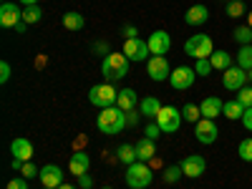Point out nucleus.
I'll return each instance as SVG.
<instances>
[{
	"mask_svg": "<svg viewBox=\"0 0 252 189\" xmlns=\"http://www.w3.org/2000/svg\"><path fill=\"white\" fill-rule=\"evenodd\" d=\"M124 38H139V31L134 26H126L124 28Z\"/></svg>",
	"mask_w": 252,
	"mask_h": 189,
	"instance_id": "37998d69",
	"label": "nucleus"
},
{
	"mask_svg": "<svg viewBox=\"0 0 252 189\" xmlns=\"http://www.w3.org/2000/svg\"><path fill=\"white\" fill-rule=\"evenodd\" d=\"M179 166H182L184 177H189V179H197V177H202V174L207 172V161H204V157H199V154L184 157V159L179 161Z\"/></svg>",
	"mask_w": 252,
	"mask_h": 189,
	"instance_id": "f8f14e48",
	"label": "nucleus"
},
{
	"mask_svg": "<svg viewBox=\"0 0 252 189\" xmlns=\"http://www.w3.org/2000/svg\"><path fill=\"white\" fill-rule=\"evenodd\" d=\"M8 189H28V182L23 177H15V179L8 182Z\"/></svg>",
	"mask_w": 252,
	"mask_h": 189,
	"instance_id": "ea45409f",
	"label": "nucleus"
},
{
	"mask_svg": "<svg viewBox=\"0 0 252 189\" xmlns=\"http://www.w3.org/2000/svg\"><path fill=\"white\" fill-rule=\"evenodd\" d=\"M149 166H152V169H161V159H157V157H154V159L149 161Z\"/></svg>",
	"mask_w": 252,
	"mask_h": 189,
	"instance_id": "a18cd8bd",
	"label": "nucleus"
},
{
	"mask_svg": "<svg viewBox=\"0 0 252 189\" xmlns=\"http://www.w3.org/2000/svg\"><path fill=\"white\" fill-rule=\"evenodd\" d=\"M116 106H119L121 111L136 109V91H134V89H121V91H119V98H116Z\"/></svg>",
	"mask_w": 252,
	"mask_h": 189,
	"instance_id": "5701e85b",
	"label": "nucleus"
},
{
	"mask_svg": "<svg viewBox=\"0 0 252 189\" xmlns=\"http://www.w3.org/2000/svg\"><path fill=\"white\" fill-rule=\"evenodd\" d=\"M116 98H119V91L114 89V83H96V86L89 91V101L98 109L116 106Z\"/></svg>",
	"mask_w": 252,
	"mask_h": 189,
	"instance_id": "39448f33",
	"label": "nucleus"
},
{
	"mask_svg": "<svg viewBox=\"0 0 252 189\" xmlns=\"http://www.w3.org/2000/svg\"><path fill=\"white\" fill-rule=\"evenodd\" d=\"M222 114H224L229 121H237V119L242 121V116H245V106H242L237 98H235V101H227V103H224V109H222Z\"/></svg>",
	"mask_w": 252,
	"mask_h": 189,
	"instance_id": "393cba45",
	"label": "nucleus"
},
{
	"mask_svg": "<svg viewBox=\"0 0 252 189\" xmlns=\"http://www.w3.org/2000/svg\"><path fill=\"white\" fill-rule=\"evenodd\" d=\"M159 134H161V129H159V124H157V121H154V124H149V126L144 129V136H146V139H152V141H157V139H159Z\"/></svg>",
	"mask_w": 252,
	"mask_h": 189,
	"instance_id": "4c0bfd02",
	"label": "nucleus"
},
{
	"mask_svg": "<svg viewBox=\"0 0 252 189\" xmlns=\"http://www.w3.org/2000/svg\"><path fill=\"white\" fill-rule=\"evenodd\" d=\"M101 189H111V187H101Z\"/></svg>",
	"mask_w": 252,
	"mask_h": 189,
	"instance_id": "603ef678",
	"label": "nucleus"
},
{
	"mask_svg": "<svg viewBox=\"0 0 252 189\" xmlns=\"http://www.w3.org/2000/svg\"><path fill=\"white\" fill-rule=\"evenodd\" d=\"M232 38H235V43H240V46H252V28L247 23L245 26H237L235 33H232Z\"/></svg>",
	"mask_w": 252,
	"mask_h": 189,
	"instance_id": "bb28decb",
	"label": "nucleus"
},
{
	"mask_svg": "<svg viewBox=\"0 0 252 189\" xmlns=\"http://www.w3.org/2000/svg\"><path fill=\"white\" fill-rule=\"evenodd\" d=\"M139 111H141L146 119H157V114L161 111V103H159L157 96H144V98L139 101Z\"/></svg>",
	"mask_w": 252,
	"mask_h": 189,
	"instance_id": "412c9836",
	"label": "nucleus"
},
{
	"mask_svg": "<svg viewBox=\"0 0 252 189\" xmlns=\"http://www.w3.org/2000/svg\"><path fill=\"white\" fill-rule=\"evenodd\" d=\"M227 15H229V18H242V15H245L242 0H232V3H227Z\"/></svg>",
	"mask_w": 252,
	"mask_h": 189,
	"instance_id": "473e14b6",
	"label": "nucleus"
},
{
	"mask_svg": "<svg viewBox=\"0 0 252 189\" xmlns=\"http://www.w3.org/2000/svg\"><path fill=\"white\" fill-rule=\"evenodd\" d=\"M146 43H149L152 56H164V53H169V48H172V35L166 31H154Z\"/></svg>",
	"mask_w": 252,
	"mask_h": 189,
	"instance_id": "ddd939ff",
	"label": "nucleus"
},
{
	"mask_svg": "<svg viewBox=\"0 0 252 189\" xmlns=\"http://www.w3.org/2000/svg\"><path fill=\"white\" fill-rule=\"evenodd\" d=\"M154 179V169L146 161H134L129 169H126V184L131 189H146Z\"/></svg>",
	"mask_w": 252,
	"mask_h": 189,
	"instance_id": "7ed1b4c3",
	"label": "nucleus"
},
{
	"mask_svg": "<svg viewBox=\"0 0 252 189\" xmlns=\"http://www.w3.org/2000/svg\"><path fill=\"white\" fill-rule=\"evenodd\" d=\"M20 174H23V179H35V177H40V169L33 161H26L23 169H20Z\"/></svg>",
	"mask_w": 252,
	"mask_h": 189,
	"instance_id": "f704fd0d",
	"label": "nucleus"
},
{
	"mask_svg": "<svg viewBox=\"0 0 252 189\" xmlns=\"http://www.w3.org/2000/svg\"><path fill=\"white\" fill-rule=\"evenodd\" d=\"M194 78H197V71L192 66H177L169 76V83H172L174 91H184L194 83Z\"/></svg>",
	"mask_w": 252,
	"mask_h": 189,
	"instance_id": "9d476101",
	"label": "nucleus"
},
{
	"mask_svg": "<svg viewBox=\"0 0 252 189\" xmlns=\"http://www.w3.org/2000/svg\"><path fill=\"white\" fill-rule=\"evenodd\" d=\"M194 136H197V141L204 144V146L215 144L217 136H220V126H217V121H215V119H199V121L194 124Z\"/></svg>",
	"mask_w": 252,
	"mask_h": 189,
	"instance_id": "6e6552de",
	"label": "nucleus"
},
{
	"mask_svg": "<svg viewBox=\"0 0 252 189\" xmlns=\"http://www.w3.org/2000/svg\"><path fill=\"white\" fill-rule=\"evenodd\" d=\"M58 189H76V187H73V184H66V182H63V184H61Z\"/></svg>",
	"mask_w": 252,
	"mask_h": 189,
	"instance_id": "09e8293b",
	"label": "nucleus"
},
{
	"mask_svg": "<svg viewBox=\"0 0 252 189\" xmlns=\"http://www.w3.org/2000/svg\"><path fill=\"white\" fill-rule=\"evenodd\" d=\"M18 3H23L28 8V5H38V0H18Z\"/></svg>",
	"mask_w": 252,
	"mask_h": 189,
	"instance_id": "de8ad7c7",
	"label": "nucleus"
},
{
	"mask_svg": "<svg viewBox=\"0 0 252 189\" xmlns=\"http://www.w3.org/2000/svg\"><path fill=\"white\" fill-rule=\"evenodd\" d=\"M26 26H28V23H26V20H20V23L15 26V31H18V33H26Z\"/></svg>",
	"mask_w": 252,
	"mask_h": 189,
	"instance_id": "49530a36",
	"label": "nucleus"
},
{
	"mask_svg": "<svg viewBox=\"0 0 252 189\" xmlns=\"http://www.w3.org/2000/svg\"><path fill=\"white\" fill-rule=\"evenodd\" d=\"M222 86L227 91H240L247 86V71L240 68V66H232V68H227L224 76H222Z\"/></svg>",
	"mask_w": 252,
	"mask_h": 189,
	"instance_id": "9b49d317",
	"label": "nucleus"
},
{
	"mask_svg": "<svg viewBox=\"0 0 252 189\" xmlns=\"http://www.w3.org/2000/svg\"><path fill=\"white\" fill-rule=\"evenodd\" d=\"M129 58H126L124 53H109L103 56L101 61V73L103 78H106V83H114V81H121L126 73H129Z\"/></svg>",
	"mask_w": 252,
	"mask_h": 189,
	"instance_id": "f03ea898",
	"label": "nucleus"
},
{
	"mask_svg": "<svg viewBox=\"0 0 252 189\" xmlns=\"http://www.w3.org/2000/svg\"><path fill=\"white\" fill-rule=\"evenodd\" d=\"M20 20H23V10L15 3H3L0 5V26L3 28H15Z\"/></svg>",
	"mask_w": 252,
	"mask_h": 189,
	"instance_id": "4468645a",
	"label": "nucleus"
},
{
	"mask_svg": "<svg viewBox=\"0 0 252 189\" xmlns=\"http://www.w3.org/2000/svg\"><path fill=\"white\" fill-rule=\"evenodd\" d=\"M43 18V13H40V8L38 5H28L26 10H23V20L31 26V23H38V20Z\"/></svg>",
	"mask_w": 252,
	"mask_h": 189,
	"instance_id": "7c9ffc66",
	"label": "nucleus"
},
{
	"mask_svg": "<svg viewBox=\"0 0 252 189\" xmlns=\"http://www.w3.org/2000/svg\"><path fill=\"white\" fill-rule=\"evenodd\" d=\"M242 126L247 131H252V109H245V116H242Z\"/></svg>",
	"mask_w": 252,
	"mask_h": 189,
	"instance_id": "79ce46f5",
	"label": "nucleus"
},
{
	"mask_svg": "<svg viewBox=\"0 0 252 189\" xmlns=\"http://www.w3.org/2000/svg\"><path fill=\"white\" fill-rule=\"evenodd\" d=\"M237 101L242 103L245 109H252V86H245L237 91Z\"/></svg>",
	"mask_w": 252,
	"mask_h": 189,
	"instance_id": "72a5a7b5",
	"label": "nucleus"
},
{
	"mask_svg": "<svg viewBox=\"0 0 252 189\" xmlns=\"http://www.w3.org/2000/svg\"><path fill=\"white\" fill-rule=\"evenodd\" d=\"M94 51H98V53H106V56H109V51H106V43H96V46H94Z\"/></svg>",
	"mask_w": 252,
	"mask_h": 189,
	"instance_id": "c03bdc74",
	"label": "nucleus"
},
{
	"mask_svg": "<svg viewBox=\"0 0 252 189\" xmlns=\"http://www.w3.org/2000/svg\"><path fill=\"white\" fill-rule=\"evenodd\" d=\"M182 177H184V172H182V166H179V164L164 166V172H161V179H164L166 184H177Z\"/></svg>",
	"mask_w": 252,
	"mask_h": 189,
	"instance_id": "cd10ccee",
	"label": "nucleus"
},
{
	"mask_svg": "<svg viewBox=\"0 0 252 189\" xmlns=\"http://www.w3.org/2000/svg\"><path fill=\"white\" fill-rule=\"evenodd\" d=\"M89 166H91V157H89L86 152H76V154L71 157V161H68V169H71V174H76V177L89 174Z\"/></svg>",
	"mask_w": 252,
	"mask_h": 189,
	"instance_id": "6ab92c4d",
	"label": "nucleus"
},
{
	"mask_svg": "<svg viewBox=\"0 0 252 189\" xmlns=\"http://www.w3.org/2000/svg\"><path fill=\"white\" fill-rule=\"evenodd\" d=\"M247 83H252V68L247 71Z\"/></svg>",
	"mask_w": 252,
	"mask_h": 189,
	"instance_id": "3c124183",
	"label": "nucleus"
},
{
	"mask_svg": "<svg viewBox=\"0 0 252 189\" xmlns=\"http://www.w3.org/2000/svg\"><path fill=\"white\" fill-rule=\"evenodd\" d=\"M43 189H51V187H43Z\"/></svg>",
	"mask_w": 252,
	"mask_h": 189,
	"instance_id": "864d4df0",
	"label": "nucleus"
},
{
	"mask_svg": "<svg viewBox=\"0 0 252 189\" xmlns=\"http://www.w3.org/2000/svg\"><path fill=\"white\" fill-rule=\"evenodd\" d=\"M40 184L43 187H51V189H58L63 184V172L58 169L56 164H46V166H40Z\"/></svg>",
	"mask_w": 252,
	"mask_h": 189,
	"instance_id": "2eb2a0df",
	"label": "nucleus"
},
{
	"mask_svg": "<svg viewBox=\"0 0 252 189\" xmlns=\"http://www.w3.org/2000/svg\"><path fill=\"white\" fill-rule=\"evenodd\" d=\"M237 66L245 68V71L252 68V46H242V48L237 51Z\"/></svg>",
	"mask_w": 252,
	"mask_h": 189,
	"instance_id": "c756f323",
	"label": "nucleus"
},
{
	"mask_svg": "<svg viewBox=\"0 0 252 189\" xmlns=\"http://www.w3.org/2000/svg\"><path fill=\"white\" fill-rule=\"evenodd\" d=\"M141 111H136V109H131V111H126V126H131V129H136V126L141 124Z\"/></svg>",
	"mask_w": 252,
	"mask_h": 189,
	"instance_id": "e433bc0d",
	"label": "nucleus"
},
{
	"mask_svg": "<svg viewBox=\"0 0 252 189\" xmlns=\"http://www.w3.org/2000/svg\"><path fill=\"white\" fill-rule=\"evenodd\" d=\"M96 126L101 134H109V136H116L126 129V111H121L119 106H111V109H101L98 119H96Z\"/></svg>",
	"mask_w": 252,
	"mask_h": 189,
	"instance_id": "f257e3e1",
	"label": "nucleus"
},
{
	"mask_svg": "<svg viewBox=\"0 0 252 189\" xmlns=\"http://www.w3.org/2000/svg\"><path fill=\"white\" fill-rule=\"evenodd\" d=\"M237 154L242 161H252V139H242L237 146Z\"/></svg>",
	"mask_w": 252,
	"mask_h": 189,
	"instance_id": "2f4dec72",
	"label": "nucleus"
},
{
	"mask_svg": "<svg viewBox=\"0 0 252 189\" xmlns=\"http://www.w3.org/2000/svg\"><path fill=\"white\" fill-rule=\"evenodd\" d=\"M146 71H149V78L157 81V83L169 81V76H172V68H169L166 56H152L149 61H146Z\"/></svg>",
	"mask_w": 252,
	"mask_h": 189,
	"instance_id": "1a4fd4ad",
	"label": "nucleus"
},
{
	"mask_svg": "<svg viewBox=\"0 0 252 189\" xmlns=\"http://www.w3.org/2000/svg\"><path fill=\"white\" fill-rule=\"evenodd\" d=\"M78 187H81V189H91V187H94V179H91L89 174H81V177H78Z\"/></svg>",
	"mask_w": 252,
	"mask_h": 189,
	"instance_id": "a19ab883",
	"label": "nucleus"
},
{
	"mask_svg": "<svg viewBox=\"0 0 252 189\" xmlns=\"http://www.w3.org/2000/svg\"><path fill=\"white\" fill-rule=\"evenodd\" d=\"M209 63H212L215 71H227V68L235 66V63H232V56H229L227 51H215L212 56H209Z\"/></svg>",
	"mask_w": 252,
	"mask_h": 189,
	"instance_id": "4be33fe9",
	"label": "nucleus"
},
{
	"mask_svg": "<svg viewBox=\"0 0 252 189\" xmlns=\"http://www.w3.org/2000/svg\"><path fill=\"white\" fill-rule=\"evenodd\" d=\"M199 109H202V119H215V116H220V114H222L224 101H222V98H217V96H207V98L199 103Z\"/></svg>",
	"mask_w": 252,
	"mask_h": 189,
	"instance_id": "a211bd4d",
	"label": "nucleus"
},
{
	"mask_svg": "<svg viewBox=\"0 0 252 189\" xmlns=\"http://www.w3.org/2000/svg\"><path fill=\"white\" fill-rule=\"evenodd\" d=\"M116 159H119L121 164H126V166H131L134 161H139V159H136V146H134V144H121L119 149H116Z\"/></svg>",
	"mask_w": 252,
	"mask_h": 189,
	"instance_id": "b1692460",
	"label": "nucleus"
},
{
	"mask_svg": "<svg viewBox=\"0 0 252 189\" xmlns=\"http://www.w3.org/2000/svg\"><path fill=\"white\" fill-rule=\"evenodd\" d=\"M10 152H13V157L20 159V161H31V159H33V144H31L26 136H18V139H13V144H10Z\"/></svg>",
	"mask_w": 252,
	"mask_h": 189,
	"instance_id": "dca6fc26",
	"label": "nucleus"
},
{
	"mask_svg": "<svg viewBox=\"0 0 252 189\" xmlns=\"http://www.w3.org/2000/svg\"><path fill=\"white\" fill-rule=\"evenodd\" d=\"M182 116H184V121H189V124H197V121L202 119V109L197 106V103H184V106H182Z\"/></svg>",
	"mask_w": 252,
	"mask_h": 189,
	"instance_id": "c85d7f7f",
	"label": "nucleus"
},
{
	"mask_svg": "<svg viewBox=\"0 0 252 189\" xmlns=\"http://www.w3.org/2000/svg\"><path fill=\"white\" fill-rule=\"evenodd\" d=\"M129 61H136V63H141V61H149L152 58V51H149V43L146 40H141V38H126L124 40V51H121Z\"/></svg>",
	"mask_w": 252,
	"mask_h": 189,
	"instance_id": "0eeeda50",
	"label": "nucleus"
},
{
	"mask_svg": "<svg viewBox=\"0 0 252 189\" xmlns=\"http://www.w3.org/2000/svg\"><path fill=\"white\" fill-rule=\"evenodd\" d=\"M194 71H197V76H209L215 68H212V63H209V58H199L197 66H194Z\"/></svg>",
	"mask_w": 252,
	"mask_h": 189,
	"instance_id": "c9c22d12",
	"label": "nucleus"
},
{
	"mask_svg": "<svg viewBox=\"0 0 252 189\" xmlns=\"http://www.w3.org/2000/svg\"><path fill=\"white\" fill-rule=\"evenodd\" d=\"M247 26H250V28H252V10H250V13H247Z\"/></svg>",
	"mask_w": 252,
	"mask_h": 189,
	"instance_id": "8fccbe9b",
	"label": "nucleus"
},
{
	"mask_svg": "<svg viewBox=\"0 0 252 189\" xmlns=\"http://www.w3.org/2000/svg\"><path fill=\"white\" fill-rule=\"evenodd\" d=\"M184 53H187L189 58H194V61H199V58H209V56L215 53V43H212V38H209V35L197 33V35H192V38H187Z\"/></svg>",
	"mask_w": 252,
	"mask_h": 189,
	"instance_id": "20e7f679",
	"label": "nucleus"
},
{
	"mask_svg": "<svg viewBox=\"0 0 252 189\" xmlns=\"http://www.w3.org/2000/svg\"><path fill=\"white\" fill-rule=\"evenodd\" d=\"M8 81H10V63L3 61L0 63V83H8Z\"/></svg>",
	"mask_w": 252,
	"mask_h": 189,
	"instance_id": "58836bf2",
	"label": "nucleus"
},
{
	"mask_svg": "<svg viewBox=\"0 0 252 189\" xmlns=\"http://www.w3.org/2000/svg\"><path fill=\"white\" fill-rule=\"evenodd\" d=\"M63 26H66L68 31H81L83 26H86V20H83V15H81V13L68 10V13H63Z\"/></svg>",
	"mask_w": 252,
	"mask_h": 189,
	"instance_id": "a878e982",
	"label": "nucleus"
},
{
	"mask_svg": "<svg viewBox=\"0 0 252 189\" xmlns=\"http://www.w3.org/2000/svg\"><path fill=\"white\" fill-rule=\"evenodd\" d=\"M207 20H209V10H207V5H192V8L184 13V23H187V26H192V28L204 26Z\"/></svg>",
	"mask_w": 252,
	"mask_h": 189,
	"instance_id": "f3484780",
	"label": "nucleus"
},
{
	"mask_svg": "<svg viewBox=\"0 0 252 189\" xmlns=\"http://www.w3.org/2000/svg\"><path fill=\"white\" fill-rule=\"evenodd\" d=\"M154 121L159 124V129H161V131L174 134V131H179V126H182L184 116H182V111H177V106H161V111L157 114Z\"/></svg>",
	"mask_w": 252,
	"mask_h": 189,
	"instance_id": "423d86ee",
	"label": "nucleus"
},
{
	"mask_svg": "<svg viewBox=\"0 0 252 189\" xmlns=\"http://www.w3.org/2000/svg\"><path fill=\"white\" fill-rule=\"evenodd\" d=\"M134 146H136V159H139V161H146V164H149V161L157 157V146H154L152 139L144 136V139H139Z\"/></svg>",
	"mask_w": 252,
	"mask_h": 189,
	"instance_id": "aec40b11",
	"label": "nucleus"
}]
</instances>
